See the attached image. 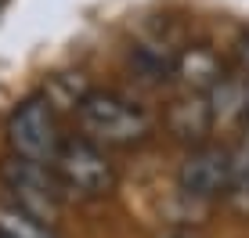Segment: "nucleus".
I'll list each match as a JSON object with an SVG mask.
<instances>
[{"label":"nucleus","mask_w":249,"mask_h":238,"mask_svg":"<svg viewBox=\"0 0 249 238\" xmlns=\"http://www.w3.org/2000/svg\"><path fill=\"white\" fill-rule=\"evenodd\" d=\"M76 119L83 137H90L101 148H134L144 144L156 130L148 108L116 90H87L76 101Z\"/></svg>","instance_id":"obj_1"},{"label":"nucleus","mask_w":249,"mask_h":238,"mask_svg":"<svg viewBox=\"0 0 249 238\" xmlns=\"http://www.w3.org/2000/svg\"><path fill=\"white\" fill-rule=\"evenodd\" d=\"M0 184L11 195V206L25 209L29 217L54 224L65 202V188L58 181V173L47 163H33V159L11 155L0 163Z\"/></svg>","instance_id":"obj_2"},{"label":"nucleus","mask_w":249,"mask_h":238,"mask_svg":"<svg viewBox=\"0 0 249 238\" xmlns=\"http://www.w3.org/2000/svg\"><path fill=\"white\" fill-rule=\"evenodd\" d=\"M51 170L58 173L65 191L83 195V199H101L116 188V166L108 152L90 137H65L58 148Z\"/></svg>","instance_id":"obj_3"},{"label":"nucleus","mask_w":249,"mask_h":238,"mask_svg":"<svg viewBox=\"0 0 249 238\" xmlns=\"http://www.w3.org/2000/svg\"><path fill=\"white\" fill-rule=\"evenodd\" d=\"M65 134L58 126L54 105L51 98H29L7 119V144H11L15 155L33 159V163H54L58 148H62Z\"/></svg>","instance_id":"obj_4"},{"label":"nucleus","mask_w":249,"mask_h":238,"mask_svg":"<svg viewBox=\"0 0 249 238\" xmlns=\"http://www.w3.org/2000/svg\"><path fill=\"white\" fill-rule=\"evenodd\" d=\"M177 184L195 202L220 199L231 184V152L217 148V144H195L177 170Z\"/></svg>","instance_id":"obj_5"},{"label":"nucleus","mask_w":249,"mask_h":238,"mask_svg":"<svg viewBox=\"0 0 249 238\" xmlns=\"http://www.w3.org/2000/svg\"><path fill=\"white\" fill-rule=\"evenodd\" d=\"M213 108L206 105V98H184L177 105H170V130L184 141H202L210 134Z\"/></svg>","instance_id":"obj_6"},{"label":"nucleus","mask_w":249,"mask_h":238,"mask_svg":"<svg viewBox=\"0 0 249 238\" xmlns=\"http://www.w3.org/2000/svg\"><path fill=\"white\" fill-rule=\"evenodd\" d=\"M174 69L181 72L192 87H199V90H202V87H213L217 80H224V76H220V62H217V58H213L206 47L184 51V54L174 62Z\"/></svg>","instance_id":"obj_7"},{"label":"nucleus","mask_w":249,"mask_h":238,"mask_svg":"<svg viewBox=\"0 0 249 238\" xmlns=\"http://www.w3.org/2000/svg\"><path fill=\"white\" fill-rule=\"evenodd\" d=\"M0 238H54V231L18 206H0Z\"/></svg>","instance_id":"obj_8"},{"label":"nucleus","mask_w":249,"mask_h":238,"mask_svg":"<svg viewBox=\"0 0 249 238\" xmlns=\"http://www.w3.org/2000/svg\"><path fill=\"white\" fill-rule=\"evenodd\" d=\"M159 238H199V235L188 231V227H166V231H162Z\"/></svg>","instance_id":"obj_9"},{"label":"nucleus","mask_w":249,"mask_h":238,"mask_svg":"<svg viewBox=\"0 0 249 238\" xmlns=\"http://www.w3.org/2000/svg\"><path fill=\"white\" fill-rule=\"evenodd\" d=\"M238 58H242V65L249 69V33H246L242 40H238Z\"/></svg>","instance_id":"obj_10"}]
</instances>
